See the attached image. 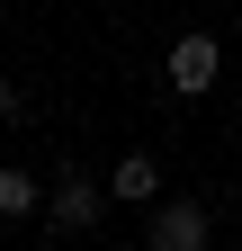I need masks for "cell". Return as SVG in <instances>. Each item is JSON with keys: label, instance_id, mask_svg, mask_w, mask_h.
<instances>
[{"label": "cell", "instance_id": "1", "mask_svg": "<svg viewBox=\"0 0 242 251\" xmlns=\"http://www.w3.org/2000/svg\"><path fill=\"white\" fill-rule=\"evenodd\" d=\"M206 225H216V215H206L197 198H162L153 225H144V242L153 251H206Z\"/></svg>", "mask_w": 242, "mask_h": 251}, {"label": "cell", "instance_id": "2", "mask_svg": "<svg viewBox=\"0 0 242 251\" xmlns=\"http://www.w3.org/2000/svg\"><path fill=\"white\" fill-rule=\"evenodd\" d=\"M162 72H170L179 99H206V90H216V72H224V54H216V36H179Z\"/></svg>", "mask_w": 242, "mask_h": 251}, {"label": "cell", "instance_id": "3", "mask_svg": "<svg viewBox=\"0 0 242 251\" xmlns=\"http://www.w3.org/2000/svg\"><path fill=\"white\" fill-rule=\"evenodd\" d=\"M54 215L45 225H63V233H81V225H99V179H81V171H63L54 179V198H45Z\"/></svg>", "mask_w": 242, "mask_h": 251}, {"label": "cell", "instance_id": "4", "mask_svg": "<svg viewBox=\"0 0 242 251\" xmlns=\"http://www.w3.org/2000/svg\"><path fill=\"white\" fill-rule=\"evenodd\" d=\"M108 198H126V206H162V162H153V152H126V162L108 171Z\"/></svg>", "mask_w": 242, "mask_h": 251}, {"label": "cell", "instance_id": "5", "mask_svg": "<svg viewBox=\"0 0 242 251\" xmlns=\"http://www.w3.org/2000/svg\"><path fill=\"white\" fill-rule=\"evenodd\" d=\"M0 215H36V179L0 162Z\"/></svg>", "mask_w": 242, "mask_h": 251}, {"label": "cell", "instance_id": "6", "mask_svg": "<svg viewBox=\"0 0 242 251\" xmlns=\"http://www.w3.org/2000/svg\"><path fill=\"white\" fill-rule=\"evenodd\" d=\"M18 108H27V99H18V81H0V117H18Z\"/></svg>", "mask_w": 242, "mask_h": 251}]
</instances>
